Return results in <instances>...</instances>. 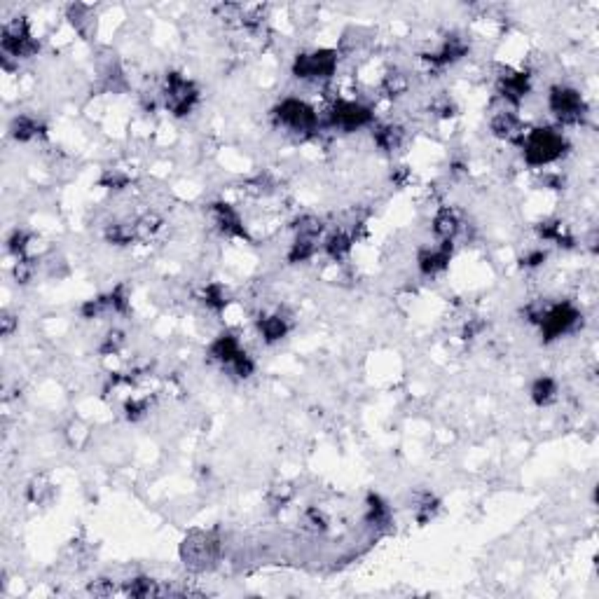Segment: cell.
I'll use <instances>...</instances> for the list:
<instances>
[{"mask_svg":"<svg viewBox=\"0 0 599 599\" xmlns=\"http://www.w3.org/2000/svg\"><path fill=\"white\" fill-rule=\"evenodd\" d=\"M403 141V131L398 127H380L375 131V143L382 147V150H396Z\"/></svg>","mask_w":599,"mask_h":599,"instance_id":"17","label":"cell"},{"mask_svg":"<svg viewBox=\"0 0 599 599\" xmlns=\"http://www.w3.org/2000/svg\"><path fill=\"white\" fill-rule=\"evenodd\" d=\"M373 122V110L356 101H338L330 108V125L344 131L368 127Z\"/></svg>","mask_w":599,"mask_h":599,"instance_id":"6","label":"cell"},{"mask_svg":"<svg viewBox=\"0 0 599 599\" xmlns=\"http://www.w3.org/2000/svg\"><path fill=\"white\" fill-rule=\"evenodd\" d=\"M541 262H546V251H534L524 258V267H538Z\"/></svg>","mask_w":599,"mask_h":599,"instance_id":"25","label":"cell"},{"mask_svg":"<svg viewBox=\"0 0 599 599\" xmlns=\"http://www.w3.org/2000/svg\"><path fill=\"white\" fill-rule=\"evenodd\" d=\"M260 335L265 338V342H278L288 335V321L283 316H265L260 321Z\"/></svg>","mask_w":599,"mask_h":599,"instance_id":"14","label":"cell"},{"mask_svg":"<svg viewBox=\"0 0 599 599\" xmlns=\"http://www.w3.org/2000/svg\"><path fill=\"white\" fill-rule=\"evenodd\" d=\"M325 253L333 260H342L351 253V236H347L344 232H335L333 236H328L325 241Z\"/></svg>","mask_w":599,"mask_h":599,"instance_id":"16","label":"cell"},{"mask_svg":"<svg viewBox=\"0 0 599 599\" xmlns=\"http://www.w3.org/2000/svg\"><path fill=\"white\" fill-rule=\"evenodd\" d=\"M0 321H3V335H10L14 330V321H12L10 314H5L3 318H0Z\"/></svg>","mask_w":599,"mask_h":599,"instance_id":"26","label":"cell"},{"mask_svg":"<svg viewBox=\"0 0 599 599\" xmlns=\"http://www.w3.org/2000/svg\"><path fill=\"white\" fill-rule=\"evenodd\" d=\"M239 351H241L239 342H236V338H232V335H220V338L211 344V356L225 365L232 363Z\"/></svg>","mask_w":599,"mask_h":599,"instance_id":"12","label":"cell"},{"mask_svg":"<svg viewBox=\"0 0 599 599\" xmlns=\"http://www.w3.org/2000/svg\"><path fill=\"white\" fill-rule=\"evenodd\" d=\"M145 412H147V403H145V400H131V403H127V417H129L131 422L141 420Z\"/></svg>","mask_w":599,"mask_h":599,"instance_id":"23","label":"cell"},{"mask_svg":"<svg viewBox=\"0 0 599 599\" xmlns=\"http://www.w3.org/2000/svg\"><path fill=\"white\" fill-rule=\"evenodd\" d=\"M12 134L14 138H19V141H31V138H36L40 134V125L33 118H16L14 125H12Z\"/></svg>","mask_w":599,"mask_h":599,"instance_id":"18","label":"cell"},{"mask_svg":"<svg viewBox=\"0 0 599 599\" xmlns=\"http://www.w3.org/2000/svg\"><path fill=\"white\" fill-rule=\"evenodd\" d=\"M551 110L562 122H576L583 118V113H585L583 96H580L576 89L555 87L551 92Z\"/></svg>","mask_w":599,"mask_h":599,"instance_id":"7","label":"cell"},{"mask_svg":"<svg viewBox=\"0 0 599 599\" xmlns=\"http://www.w3.org/2000/svg\"><path fill=\"white\" fill-rule=\"evenodd\" d=\"M213 220L220 227V232L232 234V236H246V227L241 225V218L232 207L227 204H213Z\"/></svg>","mask_w":599,"mask_h":599,"instance_id":"9","label":"cell"},{"mask_svg":"<svg viewBox=\"0 0 599 599\" xmlns=\"http://www.w3.org/2000/svg\"><path fill=\"white\" fill-rule=\"evenodd\" d=\"M522 147L527 164L543 167V164H551L557 157H562V152L567 150V141L555 129H534L527 136H522Z\"/></svg>","mask_w":599,"mask_h":599,"instance_id":"1","label":"cell"},{"mask_svg":"<svg viewBox=\"0 0 599 599\" xmlns=\"http://www.w3.org/2000/svg\"><path fill=\"white\" fill-rule=\"evenodd\" d=\"M499 92L504 98L513 103H520L524 96L529 94V75L527 73H511V75H501L499 80Z\"/></svg>","mask_w":599,"mask_h":599,"instance_id":"10","label":"cell"},{"mask_svg":"<svg viewBox=\"0 0 599 599\" xmlns=\"http://www.w3.org/2000/svg\"><path fill=\"white\" fill-rule=\"evenodd\" d=\"M204 298H207V305L213 307V309H223L225 307V293L220 286H209L207 293H204Z\"/></svg>","mask_w":599,"mask_h":599,"instance_id":"22","label":"cell"},{"mask_svg":"<svg viewBox=\"0 0 599 599\" xmlns=\"http://www.w3.org/2000/svg\"><path fill=\"white\" fill-rule=\"evenodd\" d=\"M491 131L499 138H515V136H524V131H520V120L515 118L513 113H499L494 120H491Z\"/></svg>","mask_w":599,"mask_h":599,"instance_id":"13","label":"cell"},{"mask_svg":"<svg viewBox=\"0 0 599 599\" xmlns=\"http://www.w3.org/2000/svg\"><path fill=\"white\" fill-rule=\"evenodd\" d=\"M26 241H28V234L26 232H19V229H16V232L10 236V251L12 253H24V249H26Z\"/></svg>","mask_w":599,"mask_h":599,"instance_id":"24","label":"cell"},{"mask_svg":"<svg viewBox=\"0 0 599 599\" xmlns=\"http://www.w3.org/2000/svg\"><path fill=\"white\" fill-rule=\"evenodd\" d=\"M129 595L131 597H150V595H157V588H155L152 578H134L129 583Z\"/></svg>","mask_w":599,"mask_h":599,"instance_id":"21","label":"cell"},{"mask_svg":"<svg viewBox=\"0 0 599 599\" xmlns=\"http://www.w3.org/2000/svg\"><path fill=\"white\" fill-rule=\"evenodd\" d=\"M276 118L283 127L298 134H309V131L318 129V115L309 103L300 101V98H286L276 108Z\"/></svg>","mask_w":599,"mask_h":599,"instance_id":"3","label":"cell"},{"mask_svg":"<svg viewBox=\"0 0 599 599\" xmlns=\"http://www.w3.org/2000/svg\"><path fill=\"white\" fill-rule=\"evenodd\" d=\"M580 321V314L571 305H555V307H548L541 311L538 316V325H541V333H543L546 340H557L562 338V335H567L569 330L576 328V323Z\"/></svg>","mask_w":599,"mask_h":599,"instance_id":"4","label":"cell"},{"mask_svg":"<svg viewBox=\"0 0 599 599\" xmlns=\"http://www.w3.org/2000/svg\"><path fill=\"white\" fill-rule=\"evenodd\" d=\"M557 393V384L551 377H538V380L531 384V400L536 405H548L551 400H555Z\"/></svg>","mask_w":599,"mask_h":599,"instance_id":"15","label":"cell"},{"mask_svg":"<svg viewBox=\"0 0 599 599\" xmlns=\"http://www.w3.org/2000/svg\"><path fill=\"white\" fill-rule=\"evenodd\" d=\"M368 518H370V522H375V524L387 522L389 508H387V504H384L380 496L370 494V499H368Z\"/></svg>","mask_w":599,"mask_h":599,"instance_id":"19","label":"cell"},{"mask_svg":"<svg viewBox=\"0 0 599 599\" xmlns=\"http://www.w3.org/2000/svg\"><path fill=\"white\" fill-rule=\"evenodd\" d=\"M449 258H452V241H440L433 249H424L417 262H420L422 274H438L447 267Z\"/></svg>","mask_w":599,"mask_h":599,"instance_id":"8","label":"cell"},{"mask_svg":"<svg viewBox=\"0 0 599 599\" xmlns=\"http://www.w3.org/2000/svg\"><path fill=\"white\" fill-rule=\"evenodd\" d=\"M164 98H167V108L174 115H178V118H183V115H187L194 108L199 92H197V87L190 80H185L178 73H169Z\"/></svg>","mask_w":599,"mask_h":599,"instance_id":"5","label":"cell"},{"mask_svg":"<svg viewBox=\"0 0 599 599\" xmlns=\"http://www.w3.org/2000/svg\"><path fill=\"white\" fill-rule=\"evenodd\" d=\"M229 368H232L236 377H241V380H246V377H251L253 370H256V363H253L251 356L241 349L239 354H236V358L232 360V363H229Z\"/></svg>","mask_w":599,"mask_h":599,"instance_id":"20","label":"cell"},{"mask_svg":"<svg viewBox=\"0 0 599 599\" xmlns=\"http://www.w3.org/2000/svg\"><path fill=\"white\" fill-rule=\"evenodd\" d=\"M335 68H338V54L333 49H318L295 56L293 75L300 80H328L335 75Z\"/></svg>","mask_w":599,"mask_h":599,"instance_id":"2","label":"cell"},{"mask_svg":"<svg viewBox=\"0 0 599 599\" xmlns=\"http://www.w3.org/2000/svg\"><path fill=\"white\" fill-rule=\"evenodd\" d=\"M459 227H462V223H459L457 213L452 209H442L436 216V220H433V232H436L442 241H452L454 234L459 232Z\"/></svg>","mask_w":599,"mask_h":599,"instance_id":"11","label":"cell"}]
</instances>
